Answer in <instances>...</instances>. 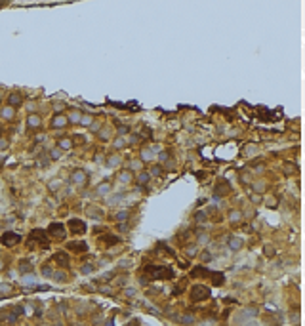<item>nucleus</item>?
<instances>
[{
    "label": "nucleus",
    "instance_id": "nucleus-22",
    "mask_svg": "<svg viewBox=\"0 0 305 326\" xmlns=\"http://www.w3.org/2000/svg\"><path fill=\"white\" fill-rule=\"evenodd\" d=\"M160 174H162V166H158V164H155L149 172V175H160Z\"/></svg>",
    "mask_w": 305,
    "mask_h": 326
},
{
    "label": "nucleus",
    "instance_id": "nucleus-34",
    "mask_svg": "<svg viewBox=\"0 0 305 326\" xmlns=\"http://www.w3.org/2000/svg\"><path fill=\"white\" fill-rule=\"evenodd\" d=\"M198 240H200V242H208V235H206V233H198Z\"/></svg>",
    "mask_w": 305,
    "mask_h": 326
},
{
    "label": "nucleus",
    "instance_id": "nucleus-42",
    "mask_svg": "<svg viewBox=\"0 0 305 326\" xmlns=\"http://www.w3.org/2000/svg\"><path fill=\"white\" fill-rule=\"evenodd\" d=\"M134 294H136V290H134V288H128L126 290V296H134Z\"/></svg>",
    "mask_w": 305,
    "mask_h": 326
},
{
    "label": "nucleus",
    "instance_id": "nucleus-14",
    "mask_svg": "<svg viewBox=\"0 0 305 326\" xmlns=\"http://www.w3.org/2000/svg\"><path fill=\"white\" fill-rule=\"evenodd\" d=\"M118 181L120 183H130V181H132V172H120Z\"/></svg>",
    "mask_w": 305,
    "mask_h": 326
},
{
    "label": "nucleus",
    "instance_id": "nucleus-36",
    "mask_svg": "<svg viewBox=\"0 0 305 326\" xmlns=\"http://www.w3.org/2000/svg\"><path fill=\"white\" fill-rule=\"evenodd\" d=\"M187 254H189V256H195V254H196V248H195V246H189V248H187Z\"/></svg>",
    "mask_w": 305,
    "mask_h": 326
},
{
    "label": "nucleus",
    "instance_id": "nucleus-15",
    "mask_svg": "<svg viewBox=\"0 0 305 326\" xmlns=\"http://www.w3.org/2000/svg\"><path fill=\"white\" fill-rule=\"evenodd\" d=\"M149 177H151V175H149V172H139V174H137V183L145 185L147 181H149Z\"/></svg>",
    "mask_w": 305,
    "mask_h": 326
},
{
    "label": "nucleus",
    "instance_id": "nucleus-23",
    "mask_svg": "<svg viewBox=\"0 0 305 326\" xmlns=\"http://www.w3.org/2000/svg\"><path fill=\"white\" fill-rule=\"evenodd\" d=\"M114 147H116V149L126 147V139H124V138H116V139H114Z\"/></svg>",
    "mask_w": 305,
    "mask_h": 326
},
{
    "label": "nucleus",
    "instance_id": "nucleus-28",
    "mask_svg": "<svg viewBox=\"0 0 305 326\" xmlns=\"http://www.w3.org/2000/svg\"><path fill=\"white\" fill-rule=\"evenodd\" d=\"M229 217H231V221L235 223V221L240 219V212H231V214H229Z\"/></svg>",
    "mask_w": 305,
    "mask_h": 326
},
{
    "label": "nucleus",
    "instance_id": "nucleus-25",
    "mask_svg": "<svg viewBox=\"0 0 305 326\" xmlns=\"http://www.w3.org/2000/svg\"><path fill=\"white\" fill-rule=\"evenodd\" d=\"M80 118H82V116H80V113H78V111L71 113V116H69V120H71V122H80Z\"/></svg>",
    "mask_w": 305,
    "mask_h": 326
},
{
    "label": "nucleus",
    "instance_id": "nucleus-20",
    "mask_svg": "<svg viewBox=\"0 0 305 326\" xmlns=\"http://www.w3.org/2000/svg\"><path fill=\"white\" fill-rule=\"evenodd\" d=\"M229 246H231V250H238L242 246V240L240 239H231L229 240Z\"/></svg>",
    "mask_w": 305,
    "mask_h": 326
},
{
    "label": "nucleus",
    "instance_id": "nucleus-43",
    "mask_svg": "<svg viewBox=\"0 0 305 326\" xmlns=\"http://www.w3.org/2000/svg\"><path fill=\"white\" fill-rule=\"evenodd\" d=\"M160 160H168V153H160Z\"/></svg>",
    "mask_w": 305,
    "mask_h": 326
},
{
    "label": "nucleus",
    "instance_id": "nucleus-29",
    "mask_svg": "<svg viewBox=\"0 0 305 326\" xmlns=\"http://www.w3.org/2000/svg\"><path fill=\"white\" fill-rule=\"evenodd\" d=\"M50 156H52V158H54V160H57V158H59V156H61V149H54V151L50 153Z\"/></svg>",
    "mask_w": 305,
    "mask_h": 326
},
{
    "label": "nucleus",
    "instance_id": "nucleus-7",
    "mask_svg": "<svg viewBox=\"0 0 305 326\" xmlns=\"http://www.w3.org/2000/svg\"><path fill=\"white\" fill-rule=\"evenodd\" d=\"M227 191H231V185H229L225 179H221L218 183V187H215V193H218V197H221V195H225Z\"/></svg>",
    "mask_w": 305,
    "mask_h": 326
},
{
    "label": "nucleus",
    "instance_id": "nucleus-46",
    "mask_svg": "<svg viewBox=\"0 0 305 326\" xmlns=\"http://www.w3.org/2000/svg\"><path fill=\"white\" fill-rule=\"evenodd\" d=\"M2 267H4V265H2V261H0V269H2Z\"/></svg>",
    "mask_w": 305,
    "mask_h": 326
},
{
    "label": "nucleus",
    "instance_id": "nucleus-24",
    "mask_svg": "<svg viewBox=\"0 0 305 326\" xmlns=\"http://www.w3.org/2000/svg\"><path fill=\"white\" fill-rule=\"evenodd\" d=\"M128 216H130V214H128L126 210H124V212H118V214H116V219H118L120 223H124V221L128 219Z\"/></svg>",
    "mask_w": 305,
    "mask_h": 326
},
{
    "label": "nucleus",
    "instance_id": "nucleus-9",
    "mask_svg": "<svg viewBox=\"0 0 305 326\" xmlns=\"http://www.w3.org/2000/svg\"><path fill=\"white\" fill-rule=\"evenodd\" d=\"M21 101H23V97H21V94H17V92L10 94V97H8L10 107H17V105H21Z\"/></svg>",
    "mask_w": 305,
    "mask_h": 326
},
{
    "label": "nucleus",
    "instance_id": "nucleus-45",
    "mask_svg": "<svg viewBox=\"0 0 305 326\" xmlns=\"http://www.w3.org/2000/svg\"><path fill=\"white\" fill-rule=\"evenodd\" d=\"M246 326H260V324H255V322H250V324H246Z\"/></svg>",
    "mask_w": 305,
    "mask_h": 326
},
{
    "label": "nucleus",
    "instance_id": "nucleus-39",
    "mask_svg": "<svg viewBox=\"0 0 305 326\" xmlns=\"http://www.w3.org/2000/svg\"><path fill=\"white\" fill-rule=\"evenodd\" d=\"M6 147H8V141L4 138H0V149H6Z\"/></svg>",
    "mask_w": 305,
    "mask_h": 326
},
{
    "label": "nucleus",
    "instance_id": "nucleus-40",
    "mask_svg": "<svg viewBox=\"0 0 305 326\" xmlns=\"http://www.w3.org/2000/svg\"><path fill=\"white\" fill-rule=\"evenodd\" d=\"M118 133H120V135L128 133V126H120V128H118Z\"/></svg>",
    "mask_w": 305,
    "mask_h": 326
},
{
    "label": "nucleus",
    "instance_id": "nucleus-17",
    "mask_svg": "<svg viewBox=\"0 0 305 326\" xmlns=\"http://www.w3.org/2000/svg\"><path fill=\"white\" fill-rule=\"evenodd\" d=\"M141 160L143 162L153 160V151H151V149H143V151H141Z\"/></svg>",
    "mask_w": 305,
    "mask_h": 326
},
{
    "label": "nucleus",
    "instance_id": "nucleus-3",
    "mask_svg": "<svg viewBox=\"0 0 305 326\" xmlns=\"http://www.w3.org/2000/svg\"><path fill=\"white\" fill-rule=\"evenodd\" d=\"M48 235L57 237V239H63V237H65V229H63L61 223H52V225L48 227Z\"/></svg>",
    "mask_w": 305,
    "mask_h": 326
},
{
    "label": "nucleus",
    "instance_id": "nucleus-38",
    "mask_svg": "<svg viewBox=\"0 0 305 326\" xmlns=\"http://www.w3.org/2000/svg\"><path fill=\"white\" fill-rule=\"evenodd\" d=\"M92 269H94L92 265H84V267H82V273H86V275H88V273H92Z\"/></svg>",
    "mask_w": 305,
    "mask_h": 326
},
{
    "label": "nucleus",
    "instance_id": "nucleus-27",
    "mask_svg": "<svg viewBox=\"0 0 305 326\" xmlns=\"http://www.w3.org/2000/svg\"><path fill=\"white\" fill-rule=\"evenodd\" d=\"M80 124H82V126H90V124H92V116H88V115L82 116V118H80Z\"/></svg>",
    "mask_w": 305,
    "mask_h": 326
},
{
    "label": "nucleus",
    "instance_id": "nucleus-44",
    "mask_svg": "<svg viewBox=\"0 0 305 326\" xmlns=\"http://www.w3.org/2000/svg\"><path fill=\"white\" fill-rule=\"evenodd\" d=\"M92 126V130H94V132H97V130H99V124H90Z\"/></svg>",
    "mask_w": 305,
    "mask_h": 326
},
{
    "label": "nucleus",
    "instance_id": "nucleus-21",
    "mask_svg": "<svg viewBox=\"0 0 305 326\" xmlns=\"http://www.w3.org/2000/svg\"><path fill=\"white\" fill-rule=\"evenodd\" d=\"M55 261H57V263H63V265H67V263H69V257L65 256V254H57V256H55Z\"/></svg>",
    "mask_w": 305,
    "mask_h": 326
},
{
    "label": "nucleus",
    "instance_id": "nucleus-8",
    "mask_svg": "<svg viewBox=\"0 0 305 326\" xmlns=\"http://www.w3.org/2000/svg\"><path fill=\"white\" fill-rule=\"evenodd\" d=\"M67 122L69 120L65 118L63 115H57V116H54V120H52V126H54V128H65Z\"/></svg>",
    "mask_w": 305,
    "mask_h": 326
},
{
    "label": "nucleus",
    "instance_id": "nucleus-32",
    "mask_svg": "<svg viewBox=\"0 0 305 326\" xmlns=\"http://www.w3.org/2000/svg\"><path fill=\"white\" fill-rule=\"evenodd\" d=\"M130 166H132L134 170H139V168H141V162H139V160H132V162H130Z\"/></svg>",
    "mask_w": 305,
    "mask_h": 326
},
{
    "label": "nucleus",
    "instance_id": "nucleus-19",
    "mask_svg": "<svg viewBox=\"0 0 305 326\" xmlns=\"http://www.w3.org/2000/svg\"><path fill=\"white\" fill-rule=\"evenodd\" d=\"M111 191V185L109 183H101L99 187H97V195H107Z\"/></svg>",
    "mask_w": 305,
    "mask_h": 326
},
{
    "label": "nucleus",
    "instance_id": "nucleus-18",
    "mask_svg": "<svg viewBox=\"0 0 305 326\" xmlns=\"http://www.w3.org/2000/svg\"><path fill=\"white\" fill-rule=\"evenodd\" d=\"M71 147H73V141L65 138V139H61V141H59V147H57V149H65V151H67V149H71Z\"/></svg>",
    "mask_w": 305,
    "mask_h": 326
},
{
    "label": "nucleus",
    "instance_id": "nucleus-31",
    "mask_svg": "<svg viewBox=\"0 0 305 326\" xmlns=\"http://www.w3.org/2000/svg\"><path fill=\"white\" fill-rule=\"evenodd\" d=\"M195 219H196V221H206V214H202V212H196Z\"/></svg>",
    "mask_w": 305,
    "mask_h": 326
},
{
    "label": "nucleus",
    "instance_id": "nucleus-33",
    "mask_svg": "<svg viewBox=\"0 0 305 326\" xmlns=\"http://www.w3.org/2000/svg\"><path fill=\"white\" fill-rule=\"evenodd\" d=\"M42 275H44V276H52V269H50V267H42Z\"/></svg>",
    "mask_w": 305,
    "mask_h": 326
},
{
    "label": "nucleus",
    "instance_id": "nucleus-37",
    "mask_svg": "<svg viewBox=\"0 0 305 326\" xmlns=\"http://www.w3.org/2000/svg\"><path fill=\"white\" fill-rule=\"evenodd\" d=\"M21 271H29V261H21V267H19Z\"/></svg>",
    "mask_w": 305,
    "mask_h": 326
},
{
    "label": "nucleus",
    "instance_id": "nucleus-41",
    "mask_svg": "<svg viewBox=\"0 0 305 326\" xmlns=\"http://www.w3.org/2000/svg\"><path fill=\"white\" fill-rule=\"evenodd\" d=\"M109 244H114V242H118V239H114V237H109V239H105Z\"/></svg>",
    "mask_w": 305,
    "mask_h": 326
},
{
    "label": "nucleus",
    "instance_id": "nucleus-6",
    "mask_svg": "<svg viewBox=\"0 0 305 326\" xmlns=\"http://www.w3.org/2000/svg\"><path fill=\"white\" fill-rule=\"evenodd\" d=\"M71 181L76 185H84L86 183V172L84 170H74L73 174H71Z\"/></svg>",
    "mask_w": 305,
    "mask_h": 326
},
{
    "label": "nucleus",
    "instance_id": "nucleus-26",
    "mask_svg": "<svg viewBox=\"0 0 305 326\" xmlns=\"http://www.w3.org/2000/svg\"><path fill=\"white\" fill-rule=\"evenodd\" d=\"M181 322H185V324H191V322H195V318H193V315H183L181 318H179Z\"/></svg>",
    "mask_w": 305,
    "mask_h": 326
},
{
    "label": "nucleus",
    "instance_id": "nucleus-2",
    "mask_svg": "<svg viewBox=\"0 0 305 326\" xmlns=\"http://www.w3.org/2000/svg\"><path fill=\"white\" fill-rule=\"evenodd\" d=\"M147 271L153 275V279H164V276H172V271L168 267H147Z\"/></svg>",
    "mask_w": 305,
    "mask_h": 326
},
{
    "label": "nucleus",
    "instance_id": "nucleus-4",
    "mask_svg": "<svg viewBox=\"0 0 305 326\" xmlns=\"http://www.w3.org/2000/svg\"><path fill=\"white\" fill-rule=\"evenodd\" d=\"M69 227H71V231H73L74 235H84V231H86V225H84V221L82 219H71L69 221Z\"/></svg>",
    "mask_w": 305,
    "mask_h": 326
},
{
    "label": "nucleus",
    "instance_id": "nucleus-10",
    "mask_svg": "<svg viewBox=\"0 0 305 326\" xmlns=\"http://www.w3.org/2000/svg\"><path fill=\"white\" fill-rule=\"evenodd\" d=\"M67 248L73 250V252H84L88 246H86L84 242H71V244H67Z\"/></svg>",
    "mask_w": 305,
    "mask_h": 326
},
{
    "label": "nucleus",
    "instance_id": "nucleus-30",
    "mask_svg": "<svg viewBox=\"0 0 305 326\" xmlns=\"http://www.w3.org/2000/svg\"><path fill=\"white\" fill-rule=\"evenodd\" d=\"M120 198H122V193H118V195H114V197H111L109 200H107V204H114V202L120 200Z\"/></svg>",
    "mask_w": 305,
    "mask_h": 326
},
{
    "label": "nucleus",
    "instance_id": "nucleus-11",
    "mask_svg": "<svg viewBox=\"0 0 305 326\" xmlns=\"http://www.w3.org/2000/svg\"><path fill=\"white\" fill-rule=\"evenodd\" d=\"M40 122H42V120H40V116H38V115H29V118H27V124L31 126V128H38Z\"/></svg>",
    "mask_w": 305,
    "mask_h": 326
},
{
    "label": "nucleus",
    "instance_id": "nucleus-35",
    "mask_svg": "<svg viewBox=\"0 0 305 326\" xmlns=\"http://www.w3.org/2000/svg\"><path fill=\"white\" fill-rule=\"evenodd\" d=\"M52 275H54V276H55V279H57V280H65V279H67V276H65L63 273H52Z\"/></svg>",
    "mask_w": 305,
    "mask_h": 326
},
{
    "label": "nucleus",
    "instance_id": "nucleus-12",
    "mask_svg": "<svg viewBox=\"0 0 305 326\" xmlns=\"http://www.w3.org/2000/svg\"><path fill=\"white\" fill-rule=\"evenodd\" d=\"M120 162H122V158H120L118 155H113V156H109V160H107V166H109V168H116Z\"/></svg>",
    "mask_w": 305,
    "mask_h": 326
},
{
    "label": "nucleus",
    "instance_id": "nucleus-16",
    "mask_svg": "<svg viewBox=\"0 0 305 326\" xmlns=\"http://www.w3.org/2000/svg\"><path fill=\"white\" fill-rule=\"evenodd\" d=\"M21 282H23L25 286H34V284H36V279H34L32 275H25V276H23V280H21Z\"/></svg>",
    "mask_w": 305,
    "mask_h": 326
},
{
    "label": "nucleus",
    "instance_id": "nucleus-1",
    "mask_svg": "<svg viewBox=\"0 0 305 326\" xmlns=\"http://www.w3.org/2000/svg\"><path fill=\"white\" fill-rule=\"evenodd\" d=\"M19 240H21V235H19V233H14V231L4 233L2 237H0V242L4 244V246H14V244H17Z\"/></svg>",
    "mask_w": 305,
    "mask_h": 326
},
{
    "label": "nucleus",
    "instance_id": "nucleus-47",
    "mask_svg": "<svg viewBox=\"0 0 305 326\" xmlns=\"http://www.w3.org/2000/svg\"><path fill=\"white\" fill-rule=\"evenodd\" d=\"M38 326H46V324H38Z\"/></svg>",
    "mask_w": 305,
    "mask_h": 326
},
{
    "label": "nucleus",
    "instance_id": "nucleus-5",
    "mask_svg": "<svg viewBox=\"0 0 305 326\" xmlns=\"http://www.w3.org/2000/svg\"><path fill=\"white\" fill-rule=\"evenodd\" d=\"M210 296V290L206 286H195L193 288V299H206Z\"/></svg>",
    "mask_w": 305,
    "mask_h": 326
},
{
    "label": "nucleus",
    "instance_id": "nucleus-13",
    "mask_svg": "<svg viewBox=\"0 0 305 326\" xmlns=\"http://www.w3.org/2000/svg\"><path fill=\"white\" fill-rule=\"evenodd\" d=\"M2 118H6V120H12L14 118V107H4L2 109Z\"/></svg>",
    "mask_w": 305,
    "mask_h": 326
}]
</instances>
